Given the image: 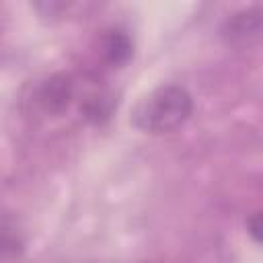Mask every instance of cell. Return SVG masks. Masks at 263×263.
Instances as JSON below:
<instances>
[{
    "label": "cell",
    "mask_w": 263,
    "mask_h": 263,
    "mask_svg": "<svg viewBox=\"0 0 263 263\" xmlns=\"http://www.w3.org/2000/svg\"><path fill=\"white\" fill-rule=\"evenodd\" d=\"M191 95L177 84H166L150 90L138 101L132 113V121L146 134H168L179 129L191 115Z\"/></svg>",
    "instance_id": "1"
},
{
    "label": "cell",
    "mask_w": 263,
    "mask_h": 263,
    "mask_svg": "<svg viewBox=\"0 0 263 263\" xmlns=\"http://www.w3.org/2000/svg\"><path fill=\"white\" fill-rule=\"evenodd\" d=\"M72 99V82L68 76H53L37 90V103L47 113H58L68 107Z\"/></svg>",
    "instance_id": "2"
},
{
    "label": "cell",
    "mask_w": 263,
    "mask_h": 263,
    "mask_svg": "<svg viewBox=\"0 0 263 263\" xmlns=\"http://www.w3.org/2000/svg\"><path fill=\"white\" fill-rule=\"evenodd\" d=\"M21 249H23L21 234L16 232V228L10 222L0 218V261L16 257L21 253Z\"/></svg>",
    "instance_id": "5"
},
{
    "label": "cell",
    "mask_w": 263,
    "mask_h": 263,
    "mask_svg": "<svg viewBox=\"0 0 263 263\" xmlns=\"http://www.w3.org/2000/svg\"><path fill=\"white\" fill-rule=\"evenodd\" d=\"M259 27H261V21H259L257 10H247L228 23V33L232 39H247L249 41L251 37L259 35Z\"/></svg>",
    "instance_id": "4"
},
{
    "label": "cell",
    "mask_w": 263,
    "mask_h": 263,
    "mask_svg": "<svg viewBox=\"0 0 263 263\" xmlns=\"http://www.w3.org/2000/svg\"><path fill=\"white\" fill-rule=\"evenodd\" d=\"M247 224H249V228H251L249 232L253 234V238H255V240H259V228H261V224H259V214H255V216H253V220H249Z\"/></svg>",
    "instance_id": "6"
},
{
    "label": "cell",
    "mask_w": 263,
    "mask_h": 263,
    "mask_svg": "<svg viewBox=\"0 0 263 263\" xmlns=\"http://www.w3.org/2000/svg\"><path fill=\"white\" fill-rule=\"evenodd\" d=\"M103 53L109 64H125L132 55V41L123 31H111L103 41Z\"/></svg>",
    "instance_id": "3"
}]
</instances>
